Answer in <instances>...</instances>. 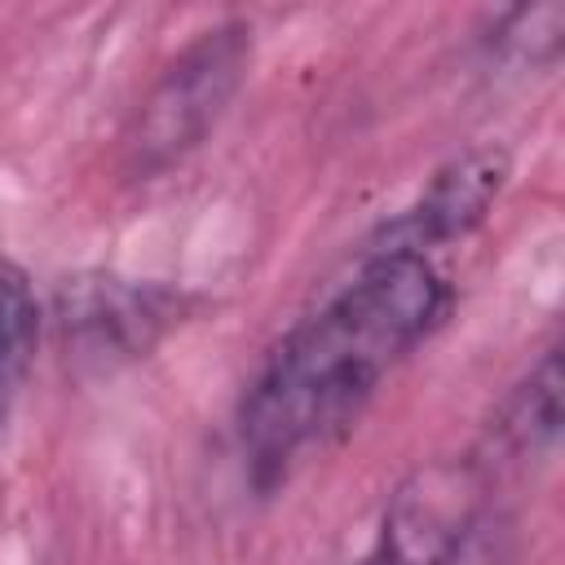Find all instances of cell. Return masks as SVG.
I'll use <instances>...</instances> for the list:
<instances>
[{
    "mask_svg": "<svg viewBox=\"0 0 565 565\" xmlns=\"http://www.w3.org/2000/svg\"><path fill=\"white\" fill-rule=\"evenodd\" d=\"M450 287L433 256L371 247L358 274L265 358L238 406L252 481L269 490L291 463L358 415L375 384L441 322Z\"/></svg>",
    "mask_w": 565,
    "mask_h": 565,
    "instance_id": "1",
    "label": "cell"
},
{
    "mask_svg": "<svg viewBox=\"0 0 565 565\" xmlns=\"http://www.w3.org/2000/svg\"><path fill=\"white\" fill-rule=\"evenodd\" d=\"M252 62V26L230 18L199 31L150 84L132 110L119 146V163L132 181H150L181 163L230 110Z\"/></svg>",
    "mask_w": 565,
    "mask_h": 565,
    "instance_id": "2",
    "label": "cell"
},
{
    "mask_svg": "<svg viewBox=\"0 0 565 565\" xmlns=\"http://www.w3.org/2000/svg\"><path fill=\"white\" fill-rule=\"evenodd\" d=\"M481 468L472 459H433L415 468L384 508L380 539L358 565H450L481 512Z\"/></svg>",
    "mask_w": 565,
    "mask_h": 565,
    "instance_id": "3",
    "label": "cell"
},
{
    "mask_svg": "<svg viewBox=\"0 0 565 565\" xmlns=\"http://www.w3.org/2000/svg\"><path fill=\"white\" fill-rule=\"evenodd\" d=\"M508 168L512 163L503 146H468L463 154L437 168V177L428 181L415 207H406L397 221L384 225L375 247L428 256L433 247L472 234L490 216L499 190L508 185Z\"/></svg>",
    "mask_w": 565,
    "mask_h": 565,
    "instance_id": "4",
    "label": "cell"
},
{
    "mask_svg": "<svg viewBox=\"0 0 565 565\" xmlns=\"http://www.w3.org/2000/svg\"><path fill=\"white\" fill-rule=\"evenodd\" d=\"M177 300L150 282L128 278H75L62 296V327L79 353L93 358H137L172 322Z\"/></svg>",
    "mask_w": 565,
    "mask_h": 565,
    "instance_id": "5",
    "label": "cell"
},
{
    "mask_svg": "<svg viewBox=\"0 0 565 565\" xmlns=\"http://www.w3.org/2000/svg\"><path fill=\"white\" fill-rule=\"evenodd\" d=\"M561 433V349H547L539 366L508 393L499 419L490 424V441L499 455H534L552 446Z\"/></svg>",
    "mask_w": 565,
    "mask_h": 565,
    "instance_id": "6",
    "label": "cell"
},
{
    "mask_svg": "<svg viewBox=\"0 0 565 565\" xmlns=\"http://www.w3.org/2000/svg\"><path fill=\"white\" fill-rule=\"evenodd\" d=\"M35 331H40L35 287L13 260L0 256V415H4V402L26 371V358L35 349Z\"/></svg>",
    "mask_w": 565,
    "mask_h": 565,
    "instance_id": "7",
    "label": "cell"
}]
</instances>
